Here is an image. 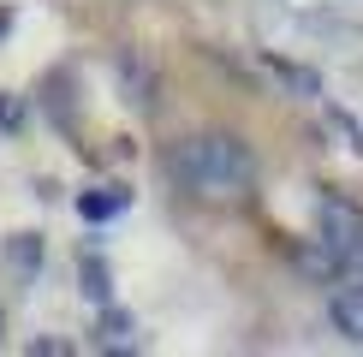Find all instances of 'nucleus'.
<instances>
[{"instance_id": "obj_1", "label": "nucleus", "mask_w": 363, "mask_h": 357, "mask_svg": "<svg viewBox=\"0 0 363 357\" xmlns=\"http://www.w3.org/2000/svg\"><path fill=\"white\" fill-rule=\"evenodd\" d=\"M167 173L179 191L203 203H245L256 191V155L233 131H191L167 149Z\"/></svg>"}, {"instance_id": "obj_2", "label": "nucleus", "mask_w": 363, "mask_h": 357, "mask_svg": "<svg viewBox=\"0 0 363 357\" xmlns=\"http://www.w3.org/2000/svg\"><path fill=\"white\" fill-rule=\"evenodd\" d=\"M315 238H322L352 274H363V208L352 197H340V191H322V197H315Z\"/></svg>"}, {"instance_id": "obj_3", "label": "nucleus", "mask_w": 363, "mask_h": 357, "mask_svg": "<svg viewBox=\"0 0 363 357\" xmlns=\"http://www.w3.org/2000/svg\"><path fill=\"white\" fill-rule=\"evenodd\" d=\"M328 322L345 346H363V274H345L328 286Z\"/></svg>"}, {"instance_id": "obj_4", "label": "nucleus", "mask_w": 363, "mask_h": 357, "mask_svg": "<svg viewBox=\"0 0 363 357\" xmlns=\"http://www.w3.org/2000/svg\"><path fill=\"white\" fill-rule=\"evenodd\" d=\"M256 66L274 78L286 96H298V101H322V72H310V66H298V60H280V54H262Z\"/></svg>"}, {"instance_id": "obj_5", "label": "nucleus", "mask_w": 363, "mask_h": 357, "mask_svg": "<svg viewBox=\"0 0 363 357\" xmlns=\"http://www.w3.org/2000/svg\"><path fill=\"white\" fill-rule=\"evenodd\" d=\"M113 66H119V78H125L131 101H138V108H155V72H149V66H143L138 54H119Z\"/></svg>"}, {"instance_id": "obj_6", "label": "nucleus", "mask_w": 363, "mask_h": 357, "mask_svg": "<svg viewBox=\"0 0 363 357\" xmlns=\"http://www.w3.org/2000/svg\"><path fill=\"white\" fill-rule=\"evenodd\" d=\"M125 203H131V191L101 185V191H84V197H78V215H84V220H113Z\"/></svg>"}, {"instance_id": "obj_7", "label": "nucleus", "mask_w": 363, "mask_h": 357, "mask_svg": "<svg viewBox=\"0 0 363 357\" xmlns=\"http://www.w3.org/2000/svg\"><path fill=\"white\" fill-rule=\"evenodd\" d=\"M78 274H84V292H89V304H101V310H108V304H113V286H108V262H101L96 250H84V256H78Z\"/></svg>"}, {"instance_id": "obj_8", "label": "nucleus", "mask_w": 363, "mask_h": 357, "mask_svg": "<svg viewBox=\"0 0 363 357\" xmlns=\"http://www.w3.org/2000/svg\"><path fill=\"white\" fill-rule=\"evenodd\" d=\"M96 346H108V351H125V346H131V316L108 310V316H101V334H96Z\"/></svg>"}, {"instance_id": "obj_9", "label": "nucleus", "mask_w": 363, "mask_h": 357, "mask_svg": "<svg viewBox=\"0 0 363 357\" xmlns=\"http://www.w3.org/2000/svg\"><path fill=\"white\" fill-rule=\"evenodd\" d=\"M36 262H42V244H36V232H24L18 244H12V268H24V274H30Z\"/></svg>"}, {"instance_id": "obj_10", "label": "nucleus", "mask_w": 363, "mask_h": 357, "mask_svg": "<svg viewBox=\"0 0 363 357\" xmlns=\"http://www.w3.org/2000/svg\"><path fill=\"white\" fill-rule=\"evenodd\" d=\"M0 125H6V131H18V125H24V108H12L6 96H0Z\"/></svg>"}, {"instance_id": "obj_11", "label": "nucleus", "mask_w": 363, "mask_h": 357, "mask_svg": "<svg viewBox=\"0 0 363 357\" xmlns=\"http://www.w3.org/2000/svg\"><path fill=\"white\" fill-rule=\"evenodd\" d=\"M6 30H12V12H6V6H0V36H6Z\"/></svg>"}]
</instances>
